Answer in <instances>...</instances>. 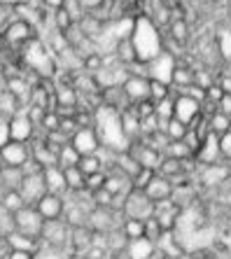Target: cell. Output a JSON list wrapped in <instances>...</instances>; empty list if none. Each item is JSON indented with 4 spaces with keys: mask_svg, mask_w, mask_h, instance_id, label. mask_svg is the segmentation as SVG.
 <instances>
[{
    "mask_svg": "<svg viewBox=\"0 0 231 259\" xmlns=\"http://www.w3.org/2000/svg\"><path fill=\"white\" fill-rule=\"evenodd\" d=\"M94 128L98 133L101 145L115 152H126L131 147V143H133L122 126V112L117 108L105 105V103H101L96 112H94Z\"/></svg>",
    "mask_w": 231,
    "mask_h": 259,
    "instance_id": "1",
    "label": "cell"
},
{
    "mask_svg": "<svg viewBox=\"0 0 231 259\" xmlns=\"http://www.w3.org/2000/svg\"><path fill=\"white\" fill-rule=\"evenodd\" d=\"M21 59L24 66H28L40 79H54L59 72V63H56V54L49 49V45L42 37H33L28 45L21 47Z\"/></svg>",
    "mask_w": 231,
    "mask_h": 259,
    "instance_id": "2",
    "label": "cell"
},
{
    "mask_svg": "<svg viewBox=\"0 0 231 259\" xmlns=\"http://www.w3.org/2000/svg\"><path fill=\"white\" fill-rule=\"evenodd\" d=\"M131 40H133L138 61H145V63L147 61H152L154 56H159L161 52H164V45H161V35H159L157 26H154L152 19H147V17L135 19Z\"/></svg>",
    "mask_w": 231,
    "mask_h": 259,
    "instance_id": "3",
    "label": "cell"
},
{
    "mask_svg": "<svg viewBox=\"0 0 231 259\" xmlns=\"http://www.w3.org/2000/svg\"><path fill=\"white\" fill-rule=\"evenodd\" d=\"M157 210V203H154L150 196L145 194V189H131V192L124 196L122 203V212L124 217H133V220H150Z\"/></svg>",
    "mask_w": 231,
    "mask_h": 259,
    "instance_id": "4",
    "label": "cell"
},
{
    "mask_svg": "<svg viewBox=\"0 0 231 259\" xmlns=\"http://www.w3.org/2000/svg\"><path fill=\"white\" fill-rule=\"evenodd\" d=\"M33 37H37L35 33V26L28 24V21H24V19H14L12 24L7 26V28H3V45H7V47H24V45H28L33 40Z\"/></svg>",
    "mask_w": 231,
    "mask_h": 259,
    "instance_id": "5",
    "label": "cell"
},
{
    "mask_svg": "<svg viewBox=\"0 0 231 259\" xmlns=\"http://www.w3.org/2000/svg\"><path fill=\"white\" fill-rule=\"evenodd\" d=\"M17 231L31 236V238H42V229H44V217L42 212L37 210V205H26L17 212Z\"/></svg>",
    "mask_w": 231,
    "mask_h": 259,
    "instance_id": "6",
    "label": "cell"
},
{
    "mask_svg": "<svg viewBox=\"0 0 231 259\" xmlns=\"http://www.w3.org/2000/svg\"><path fill=\"white\" fill-rule=\"evenodd\" d=\"M19 192H21V196L26 199V203L28 205H37V201L49 192L47 180H44V170H35V173L24 175Z\"/></svg>",
    "mask_w": 231,
    "mask_h": 259,
    "instance_id": "7",
    "label": "cell"
},
{
    "mask_svg": "<svg viewBox=\"0 0 231 259\" xmlns=\"http://www.w3.org/2000/svg\"><path fill=\"white\" fill-rule=\"evenodd\" d=\"M3 152V163L5 166H26V163L33 159V145L31 143H21V140H10L7 145L0 147Z\"/></svg>",
    "mask_w": 231,
    "mask_h": 259,
    "instance_id": "8",
    "label": "cell"
},
{
    "mask_svg": "<svg viewBox=\"0 0 231 259\" xmlns=\"http://www.w3.org/2000/svg\"><path fill=\"white\" fill-rule=\"evenodd\" d=\"M175 56L170 52H161L159 56H154L152 61H147V77L150 79H161V82H173V70H175Z\"/></svg>",
    "mask_w": 231,
    "mask_h": 259,
    "instance_id": "9",
    "label": "cell"
},
{
    "mask_svg": "<svg viewBox=\"0 0 231 259\" xmlns=\"http://www.w3.org/2000/svg\"><path fill=\"white\" fill-rule=\"evenodd\" d=\"M70 236H73V227L59 217V220H44V229H42V241L52 243V245H70Z\"/></svg>",
    "mask_w": 231,
    "mask_h": 259,
    "instance_id": "10",
    "label": "cell"
},
{
    "mask_svg": "<svg viewBox=\"0 0 231 259\" xmlns=\"http://www.w3.org/2000/svg\"><path fill=\"white\" fill-rule=\"evenodd\" d=\"M150 84H152V79L147 77V75H140V72H131V77L124 82V91H126L128 101L138 105L143 101H152V94H150Z\"/></svg>",
    "mask_w": 231,
    "mask_h": 259,
    "instance_id": "11",
    "label": "cell"
},
{
    "mask_svg": "<svg viewBox=\"0 0 231 259\" xmlns=\"http://www.w3.org/2000/svg\"><path fill=\"white\" fill-rule=\"evenodd\" d=\"M128 152L138 159L143 168L159 170V166H161V161H164V152L157 150V147H154V145H150L147 140H145V143H135V140H133V143H131V147H128Z\"/></svg>",
    "mask_w": 231,
    "mask_h": 259,
    "instance_id": "12",
    "label": "cell"
},
{
    "mask_svg": "<svg viewBox=\"0 0 231 259\" xmlns=\"http://www.w3.org/2000/svg\"><path fill=\"white\" fill-rule=\"evenodd\" d=\"M201 105H203V103H201L199 98L189 96V94H177L175 96V117L189 126V124H194L201 117Z\"/></svg>",
    "mask_w": 231,
    "mask_h": 259,
    "instance_id": "13",
    "label": "cell"
},
{
    "mask_svg": "<svg viewBox=\"0 0 231 259\" xmlns=\"http://www.w3.org/2000/svg\"><path fill=\"white\" fill-rule=\"evenodd\" d=\"M10 128H12V140H21V143H31L35 138V124L28 117L26 108H21L17 115L10 119Z\"/></svg>",
    "mask_w": 231,
    "mask_h": 259,
    "instance_id": "14",
    "label": "cell"
},
{
    "mask_svg": "<svg viewBox=\"0 0 231 259\" xmlns=\"http://www.w3.org/2000/svg\"><path fill=\"white\" fill-rule=\"evenodd\" d=\"M222 159V150H219V136L213 131H208L203 138H201V145L196 150V161L199 163H217Z\"/></svg>",
    "mask_w": 231,
    "mask_h": 259,
    "instance_id": "15",
    "label": "cell"
},
{
    "mask_svg": "<svg viewBox=\"0 0 231 259\" xmlns=\"http://www.w3.org/2000/svg\"><path fill=\"white\" fill-rule=\"evenodd\" d=\"M70 143L75 145V150L79 154H96L98 147H101V140H98V133L94 126H79Z\"/></svg>",
    "mask_w": 231,
    "mask_h": 259,
    "instance_id": "16",
    "label": "cell"
},
{
    "mask_svg": "<svg viewBox=\"0 0 231 259\" xmlns=\"http://www.w3.org/2000/svg\"><path fill=\"white\" fill-rule=\"evenodd\" d=\"M37 210L42 212L44 220H59L66 212V196L63 194L47 192L42 199L37 201Z\"/></svg>",
    "mask_w": 231,
    "mask_h": 259,
    "instance_id": "17",
    "label": "cell"
},
{
    "mask_svg": "<svg viewBox=\"0 0 231 259\" xmlns=\"http://www.w3.org/2000/svg\"><path fill=\"white\" fill-rule=\"evenodd\" d=\"M89 227L96 234H108V231L117 229L115 227V210L105 208V205H94L89 212Z\"/></svg>",
    "mask_w": 231,
    "mask_h": 259,
    "instance_id": "18",
    "label": "cell"
},
{
    "mask_svg": "<svg viewBox=\"0 0 231 259\" xmlns=\"http://www.w3.org/2000/svg\"><path fill=\"white\" fill-rule=\"evenodd\" d=\"M145 194L154 203H159V201L170 199V196L175 194V187H173V180H170V178H166V175H161L157 170V175H154L152 180H150V185L145 187Z\"/></svg>",
    "mask_w": 231,
    "mask_h": 259,
    "instance_id": "19",
    "label": "cell"
},
{
    "mask_svg": "<svg viewBox=\"0 0 231 259\" xmlns=\"http://www.w3.org/2000/svg\"><path fill=\"white\" fill-rule=\"evenodd\" d=\"M54 98H56L54 103L59 110H73L79 103V91H77V87L70 84V82H59V79H56Z\"/></svg>",
    "mask_w": 231,
    "mask_h": 259,
    "instance_id": "20",
    "label": "cell"
},
{
    "mask_svg": "<svg viewBox=\"0 0 231 259\" xmlns=\"http://www.w3.org/2000/svg\"><path fill=\"white\" fill-rule=\"evenodd\" d=\"M101 103L110 105V108H117L119 112H122L124 108H128V105H133V103L128 101L126 91H124V87H122V84L105 87V89H101Z\"/></svg>",
    "mask_w": 231,
    "mask_h": 259,
    "instance_id": "21",
    "label": "cell"
},
{
    "mask_svg": "<svg viewBox=\"0 0 231 259\" xmlns=\"http://www.w3.org/2000/svg\"><path fill=\"white\" fill-rule=\"evenodd\" d=\"M44 170V180H47V187L49 192L54 194H68V180H66V173H63V166L61 163H54V166H47Z\"/></svg>",
    "mask_w": 231,
    "mask_h": 259,
    "instance_id": "22",
    "label": "cell"
},
{
    "mask_svg": "<svg viewBox=\"0 0 231 259\" xmlns=\"http://www.w3.org/2000/svg\"><path fill=\"white\" fill-rule=\"evenodd\" d=\"M122 126L131 140H135L138 133H143V115L138 112V105H128L122 110Z\"/></svg>",
    "mask_w": 231,
    "mask_h": 259,
    "instance_id": "23",
    "label": "cell"
},
{
    "mask_svg": "<svg viewBox=\"0 0 231 259\" xmlns=\"http://www.w3.org/2000/svg\"><path fill=\"white\" fill-rule=\"evenodd\" d=\"M154 247H157V243L143 236V238H133L126 243V252L131 259H150L154 254Z\"/></svg>",
    "mask_w": 231,
    "mask_h": 259,
    "instance_id": "24",
    "label": "cell"
},
{
    "mask_svg": "<svg viewBox=\"0 0 231 259\" xmlns=\"http://www.w3.org/2000/svg\"><path fill=\"white\" fill-rule=\"evenodd\" d=\"M229 178V168L226 166H219V163H203V170H201V182L203 185H222V182Z\"/></svg>",
    "mask_w": 231,
    "mask_h": 259,
    "instance_id": "25",
    "label": "cell"
},
{
    "mask_svg": "<svg viewBox=\"0 0 231 259\" xmlns=\"http://www.w3.org/2000/svg\"><path fill=\"white\" fill-rule=\"evenodd\" d=\"M164 157H173V159H182V161H187V159L196 157V152L187 140H170V143L166 145V150H164Z\"/></svg>",
    "mask_w": 231,
    "mask_h": 259,
    "instance_id": "26",
    "label": "cell"
},
{
    "mask_svg": "<svg viewBox=\"0 0 231 259\" xmlns=\"http://www.w3.org/2000/svg\"><path fill=\"white\" fill-rule=\"evenodd\" d=\"M21 108H24V103L19 101L10 89H3V94H0V115L7 117V119H12Z\"/></svg>",
    "mask_w": 231,
    "mask_h": 259,
    "instance_id": "27",
    "label": "cell"
},
{
    "mask_svg": "<svg viewBox=\"0 0 231 259\" xmlns=\"http://www.w3.org/2000/svg\"><path fill=\"white\" fill-rule=\"evenodd\" d=\"M7 241H10V245H12V250H26V252H37V247H40V241L37 238H31V236L21 234V231H14V234L5 236Z\"/></svg>",
    "mask_w": 231,
    "mask_h": 259,
    "instance_id": "28",
    "label": "cell"
},
{
    "mask_svg": "<svg viewBox=\"0 0 231 259\" xmlns=\"http://www.w3.org/2000/svg\"><path fill=\"white\" fill-rule=\"evenodd\" d=\"M115 166L119 170H122L124 175H128V178H131V180H133V175L138 173L140 168H143V166H140V161L138 159L133 157V154H131V152H119V154H117V159H115Z\"/></svg>",
    "mask_w": 231,
    "mask_h": 259,
    "instance_id": "29",
    "label": "cell"
},
{
    "mask_svg": "<svg viewBox=\"0 0 231 259\" xmlns=\"http://www.w3.org/2000/svg\"><path fill=\"white\" fill-rule=\"evenodd\" d=\"M3 192H10V189H19L21 187V180H24V170L17 168V166H5L3 163Z\"/></svg>",
    "mask_w": 231,
    "mask_h": 259,
    "instance_id": "30",
    "label": "cell"
},
{
    "mask_svg": "<svg viewBox=\"0 0 231 259\" xmlns=\"http://www.w3.org/2000/svg\"><path fill=\"white\" fill-rule=\"evenodd\" d=\"M63 173H66L68 189H70V192H82V189H86V173L79 168V166H66Z\"/></svg>",
    "mask_w": 231,
    "mask_h": 259,
    "instance_id": "31",
    "label": "cell"
},
{
    "mask_svg": "<svg viewBox=\"0 0 231 259\" xmlns=\"http://www.w3.org/2000/svg\"><path fill=\"white\" fill-rule=\"evenodd\" d=\"M194 77H196V70H192V68H187V66H175L170 87H175V89L180 91V89H184V87L194 84Z\"/></svg>",
    "mask_w": 231,
    "mask_h": 259,
    "instance_id": "32",
    "label": "cell"
},
{
    "mask_svg": "<svg viewBox=\"0 0 231 259\" xmlns=\"http://www.w3.org/2000/svg\"><path fill=\"white\" fill-rule=\"evenodd\" d=\"M229 128H231V117L224 115V112H219V110L215 108V112L208 117V131L222 136V133H226Z\"/></svg>",
    "mask_w": 231,
    "mask_h": 259,
    "instance_id": "33",
    "label": "cell"
},
{
    "mask_svg": "<svg viewBox=\"0 0 231 259\" xmlns=\"http://www.w3.org/2000/svg\"><path fill=\"white\" fill-rule=\"evenodd\" d=\"M159 173L166 175V178H170V180H175V178H180V175L184 173V161L182 159L164 157V161H161V166H159Z\"/></svg>",
    "mask_w": 231,
    "mask_h": 259,
    "instance_id": "34",
    "label": "cell"
},
{
    "mask_svg": "<svg viewBox=\"0 0 231 259\" xmlns=\"http://www.w3.org/2000/svg\"><path fill=\"white\" fill-rule=\"evenodd\" d=\"M26 199L21 196L19 189H10V192H3V203L0 208H5V210H12V212H19L21 208H26Z\"/></svg>",
    "mask_w": 231,
    "mask_h": 259,
    "instance_id": "35",
    "label": "cell"
},
{
    "mask_svg": "<svg viewBox=\"0 0 231 259\" xmlns=\"http://www.w3.org/2000/svg\"><path fill=\"white\" fill-rule=\"evenodd\" d=\"M77 166L86 173V178L94 175V173H98V170H105V163L98 154H82V159H79Z\"/></svg>",
    "mask_w": 231,
    "mask_h": 259,
    "instance_id": "36",
    "label": "cell"
},
{
    "mask_svg": "<svg viewBox=\"0 0 231 259\" xmlns=\"http://www.w3.org/2000/svg\"><path fill=\"white\" fill-rule=\"evenodd\" d=\"M122 231L126 234L128 241L133 238H143L145 236V220H133V217H126L122 224Z\"/></svg>",
    "mask_w": 231,
    "mask_h": 259,
    "instance_id": "37",
    "label": "cell"
},
{
    "mask_svg": "<svg viewBox=\"0 0 231 259\" xmlns=\"http://www.w3.org/2000/svg\"><path fill=\"white\" fill-rule=\"evenodd\" d=\"M79 159H82V154L75 150L73 143H66L61 147V152H59V163H61L63 168H66V166H77Z\"/></svg>",
    "mask_w": 231,
    "mask_h": 259,
    "instance_id": "38",
    "label": "cell"
},
{
    "mask_svg": "<svg viewBox=\"0 0 231 259\" xmlns=\"http://www.w3.org/2000/svg\"><path fill=\"white\" fill-rule=\"evenodd\" d=\"M17 229H19V227H17V212L0 208V234L10 236V234H14Z\"/></svg>",
    "mask_w": 231,
    "mask_h": 259,
    "instance_id": "39",
    "label": "cell"
},
{
    "mask_svg": "<svg viewBox=\"0 0 231 259\" xmlns=\"http://www.w3.org/2000/svg\"><path fill=\"white\" fill-rule=\"evenodd\" d=\"M52 24H54V28H59V30L66 33V30L75 24V19L70 17V12H68L66 7H61V10H54V14H52Z\"/></svg>",
    "mask_w": 231,
    "mask_h": 259,
    "instance_id": "40",
    "label": "cell"
},
{
    "mask_svg": "<svg viewBox=\"0 0 231 259\" xmlns=\"http://www.w3.org/2000/svg\"><path fill=\"white\" fill-rule=\"evenodd\" d=\"M187 124L184 121H180L177 117H173V119L168 121V126H166V133H168L170 140H184V136H187Z\"/></svg>",
    "mask_w": 231,
    "mask_h": 259,
    "instance_id": "41",
    "label": "cell"
},
{
    "mask_svg": "<svg viewBox=\"0 0 231 259\" xmlns=\"http://www.w3.org/2000/svg\"><path fill=\"white\" fill-rule=\"evenodd\" d=\"M166 234V229L161 227V222H159L157 217H150V220H145V236L150 238V241H154V243H159V238Z\"/></svg>",
    "mask_w": 231,
    "mask_h": 259,
    "instance_id": "42",
    "label": "cell"
},
{
    "mask_svg": "<svg viewBox=\"0 0 231 259\" xmlns=\"http://www.w3.org/2000/svg\"><path fill=\"white\" fill-rule=\"evenodd\" d=\"M61 121H63V115L61 112H56V110H47V115H44V121H42V131L47 133H54L61 128Z\"/></svg>",
    "mask_w": 231,
    "mask_h": 259,
    "instance_id": "43",
    "label": "cell"
},
{
    "mask_svg": "<svg viewBox=\"0 0 231 259\" xmlns=\"http://www.w3.org/2000/svg\"><path fill=\"white\" fill-rule=\"evenodd\" d=\"M170 35H173V40L175 42H184L189 35V28H187V21H182V19H170Z\"/></svg>",
    "mask_w": 231,
    "mask_h": 259,
    "instance_id": "44",
    "label": "cell"
},
{
    "mask_svg": "<svg viewBox=\"0 0 231 259\" xmlns=\"http://www.w3.org/2000/svg\"><path fill=\"white\" fill-rule=\"evenodd\" d=\"M150 94H152L154 103L164 101V98L170 96V84L168 82H161V79H152V84H150Z\"/></svg>",
    "mask_w": 231,
    "mask_h": 259,
    "instance_id": "45",
    "label": "cell"
},
{
    "mask_svg": "<svg viewBox=\"0 0 231 259\" xmlns=\"http://www.w3.org/2000/svg\"><path fill=\"white\" fill-rule=\"evenodd\" d=\"M154 175H157V170H154V168H140L138 173L133 175V180H131V185H133L135 189H145L147 185H150V180H152Z\"/></svg>",
    "mask_w": 231,
    "mask_h": 259,
    "instance_id": "46",
    "label": "cell"
},
{
    "mask_svg": "<svg viewBox=\"0 0 231 259\" xmlns=\"http://www.w3.org/2000/svg\"><path fill=\"white\" fill-rule=\"evenodd\" d=\"M105 180H108V173H105V170H98V173L86 178V189H89V192H96V189L105 187Z\"/></svg>",
    "mask_w": 231,
    "mask_h": 259,
    "instance_id": "47",
    "label": "cell"
},
{
    "mask_svg": "<svg viewBox=\"0 0 231 259\" xmlns=\"http://www.w3.org/2000/svg\"><path fill=\"white\" fill-rule=\"evenodd\" d=\"M194 84H199L201 89H210V87L215 84V79H213V72H208V70H196V77H194Z\"/></svg>",
    "mask_w": 231,
    "mask_h": 259,
    "instance_id": "48",
    "label": "cell"
},
{
    "mask_svg": "<svg viewBox=\"0 0 231 259\" xmlns=\"http://www.w3.org/2000/svg\"><path fill=\"white\" fill-rule=\"evenodd\" d=\"M224 94H226L224 87L219 84V82H215V84L206 91V101H208V103H215V105H217V103L222 101V96H224Z\"/></svg>",
    "mask_w": 231,
    "mask_h": 259,
    "instance_id": "49",
    "label": "cell"
},
{
    "mask_svg": "<svg viewBox=\"0 0 231 259\" xmlns=\"http://www.w3.org/2000/svg\"><path fill=\"white\" fill-rule=\"evenodd\" d=\"M219 150H222V159H229L231 161V128L219 136Z\"/></svg>",
    "mask_w": 231,
    "mask_h": 259,
    "instance_id": "50",
    "label": "cell"
},
{
    "mask_svg": "<svg viewBox=\"0 0 231 259\" xmlns=\"http://www.w3.org/2000/svg\"><path fill=\"white\" fill-rule=\"evenodd\" d=\"M217 110L231 117V94H224V96H222V101L217 103Z\"/></svg>",
    "mask_w": 231,
    "mask_h": 259,
    "instance_id": "51",
    "label": "cell"
},
{
    "mask_svg": "<svg viewBox=\"0 0 231 259\" xmlns=\"http://www.w3.org/2000/svg\"><path fill=\"white\" fill-rule=\"evenodd\" d=\"M79 3H82V5H84L89 12H94V10H98V7H103L108 0H79Z\"/></svg>",
    "mask_w": 231,
    "mask_h": 259,
    "instance_id": "52",
    "label": "cell"
},
{
    "mask_svg": "<svg viewBox=\"0 0 231 259\" xmlns=\"http://www.w3.org/2000/svg\"><path fill=\"white\" fill-rule=\"evenodd\" d=\"M5 259H35V254L33 252H26V250H14L10 257H5Z\"/></svg>",
    "mask_w": 231,
    "mask_h": 259,
    "instance_id": "53",
    "label": "cell"
},
{
    "mask_svg": "<svg viewBox=\"0 0 231 259\" xmlns=\"http://www.w3.org/2000/svg\"><path fill=\"white\" fill-rule=\"evenodd\" d=\"M44 5H47L49 10H61V7L66 5V0H44Z\"/></svg>",
    "mask_w": 231,
    "mask_h": 259,
    "instance_id": "54",
    "label": "cell"
},
{
    "mask_svg": "<svg viewBox=\"0 0 231 259\" xmlns=\"http://www.w3.org/2000/svg\"><path fill=\"white\" fill-rule=\"evenodd\" d=\"M219 84L224 87L226 94H231V77H222V82H219Z\"/></svg>",
    "mask_w": 231,
    "mask_h": 259,
    "instance_id": "55",
    "label": "cell"
},
{
    "mask_svg": "<svg viewBox=\"0 0 231 259\" xmlns=\"http://www.w3.org/2000/svg\"><path fill=\"white\" fill-rule=\"evenodd\" d=\"M70 259H89V257H86L84 252H73L70 254Z\"/></svg>",
    "mask_w": 231,
    "mask_h": 259,
    "instance_id": "56",
    "label": "cell"
}]
</instances>
